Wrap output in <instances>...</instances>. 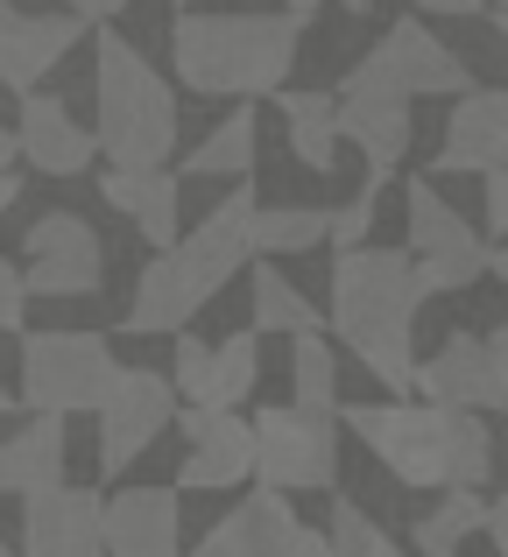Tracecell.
<instances>
[{
    "label": "cell",
    "instance_id": "obj_42",
    "mask_svg": "<svg viewBox=\"0 0 508 557\" xmlns=\"http://www.w3.org/2000/svg\"><path fill=\"white\" fill-rule=\"evenodd\" d=\"M14 22V0H0V28H8Z\"/></svg>",
    "mask_w": 508,
    "mask_h": 557
},
{
    "label": "cell",
    "instance_id": "obj_34",
    "mask_svg": "<svg viewBox=\"0 0 508 557\" xmlns=\"http://www.w3.org/2000/svg\"><path fill=\"white\" fill-rule=\"evenodd\" d=\"M481 530H487V544L508 550V508L501 502H481Z\"/></svg>",
    "mask_w": 508,
    "mask_h": 557
},
{
    "label": "cell",
    "instance_id": "obj_3",
    "mask_svg": "<svg viewBox=\"0 0 508 557\" xmlns=\"http://www.w3.org/2000/svg\"><path fill=\"white\" fill-rule=\"evenodd\" d=\"M303 22L297 14H198L184 8L170 28V64L177 85L206 99H269L297 64Z\"/></svg>",
    "mask_w": 508,
    "mask_h": 557
},
{
    "label": "cell",
    "instance_id": "obj_8",
    "mask_svg": "<svg viewBox=\"0 0 508 557\" xmlns=\"http://www.w3.org/2000/svg\"><path fill=\"white\" fill-rule=\"evenodd\" d=\"M255 473L269 487H339V417L332 409H255Z\"/></svg>",
    "mask_w": 508,
    "mask_h": 557
},
{
    "label": "cell",
    "instance_id": "obj_29",
    "mask_svg": "<svg viewBox=\"0 0 508 557\" xmlns=\"http://www.w3.org/2000/svg\"><path fill=\"white\" fill-rule=\"evenodd\" d=\"M255 381H261V332H234L226 346H212V403L220 409H240L255 395Z\"/></svg>",
    "mask_w": 508,
    "mask_h": 557
},
{
    "label": "cell",
    "instance_id": "obj_15",
    "mask_svg": "<svg viewBox=\"0 0 508 557\" xmlns=\"http://www.w3.org/2000/svg\"><path fill=\"white\" fill-rule=\"evenodd\" d=\"M14 156H28L36 177H85L99 163V141L71 121V107L42 85L22 92V121H14Z\"/></svg>",
    "mask_w": 508,
    "mask_h": 557
},
{
    "label": "cell",
    "instance_id": "obj_41",
    "mask_svg": "<svg viewBox=\"0 0 508 557\" xmlns=\"http://www.w3.org/2000/svg\"><path fill=\"white\" fill-rule=\"evenodd\" d=\"M8 409H22V403H14V388H0V417H8Z\"/></svg>",
    "mask_w": 508,
    "mask_h": 557
},
{
    "label": "cell",
    "instance_id": "obj_13",
    "mask_svg": "<svg viewBox=\"0 0 508 557\" xmlns=\"http://www.w3.org/2000/svg\"><path fill=\"white\" fill-rule=\"evenodd\" d=\"M22 550L28 557H92L99 550V494L42 480L22 487Z\"/></svg>",
    "mask_w": 508,
    "mask_h": 557
},
{
    "label": "cell",
    "instance_id": "obj_36",
    "mask_svg": "<svg viewBox=\"0 0 508 557\" xmlns=\"http://www.w3.org/2000/svg\"><path fill=\"white\" fill-rule=\"evenodd\" d=\"M71 14H78V22H107V0H64Z\"/></svg>",
    "mask_w": 508,
    "mask_h": 557
},
{
    "label": "cell",
    "instance_id": "obj_39",
    "mask_svg": "<svg viewBox=\"0 0 508 557\" xmlns=\"http://www.w3.org/2000/svg\"><path fill=\"white\" fill-rule=\"evenodd\" d=\"M289 14H297V22H311V14H318V0H289Z\"/></svg>",
    "mask_w": 508,
    "mask_h": 557
},
{
    "label": "cell",
    "instance_id": "obj_33",
    "mask_svg": "<svg viewBox=\"0 0 508 557\" xmlns=\"http://www.w3.org/2000/svg\"><path fill=\"white\" fill-rule=\"evenodd\" d=\"M481 184H487V240H501V219H508V177H501V163H487L481 170Z\"/></svg>",
    "mask_w": 508,
    "mask_h": 557
},
{
    "label": "cell",
    "instance_id": "obj_10",
    "mask_svg": "<svg viewBox=\"0 0 508 557\" xmlns=\"http://www.w3.org/2000/svg\"><path fill=\"white\" fill-rule=\"evenodd\" d=\"M170 423H177V388H170V374L121 368V381H113L107 403H99V466H107V473H127Z\"/></svg>",
    "mask_w": 508,
    "mask_h": 557
},
{
    "label": "cell",
    "instance_id": "obj_11",
    "mask_svg": "<svg viewBox=\"0 0 508 557\" xmlns=\"http://www.w3.org/2000/svg\"><path fill=\"white\" fill-rule=\"evenodd\" d=\"M107 283V247L78 212H36L28 219V297H92Z\"/></svg>",
    "mask_w": 508,
    "mask_h": 557
},
{
    "label": "cell",
    "instance_id": "obj_20",
    "mask_svg": "<svg viewBox=\"0 0 508 557\" xmlns=\"http://www.w3.org/2000/svg\"><path fill=\"white\" fill-rule=\"evenodd\" d=\"M332 113H339V141H354L368 163L396 170L410 156V99H354L332 92Z\"/></svg>",
    "mask_w": 508,
    "mask_h": 557
},
{
    "label": "cell",
    "instance_id": "obj_25",
    "mask_svg": "<svg viewBox=\"0 0 508 557\" xmlns=\"http://www.w3.org/2000/svg\"><path fill=\"white\" fill-rule=\"evenodd\" d=\"M248 240L255 255H311L325 240V205H255Z\"/></svg>",
    "mask_w": 508,
    "mask_h": 557
},
{
    "label": "cell",
    "instance_id": "obj_37",
    "mask_svg": "<svg viewBox=\"0 0 508 557\" xmlns=\"http://www.w3.org/2000/svg\"><path fill=\"white\" fill-rule=\"evenodd\" d=\"M14 198H22V177H14V170H0V212H8Z\"/></svg>",
    "mask_w": 508,
    "mask_h": 557
},
{
    "label": "cell",
    "instance_id": "obj_38",
    "mask_svg": "<svg viewBox=\"0 0 508 557\" xmlns=\"http://www.w3.org/2000/svg\"><path fill=\"white\" fill-rule=\"evenodd\" d=\"M0 170H14V135L0 127Z\"/></svg>",
    "mask_w": 508,
    "mask_h": 557
},
{
    "label": "cell",
    "instance_id": "obj_5",
    "mask_svg": "<svg viewBox=\"0 0 508 557\" xmlns=\"http://www.w3.org/2000/svg\"><path fill=\"white\" fill-rule=\"evenodd\" d=\"M121 381V360L99 332H28L22 339V388L14 403L22 409H57V417H78V409H99L107 388Z\"/></svg>",
    "mask_w": 508,
    "mask_h": 557
},
{
    "label": "cell",
    "instance_id": "obj_18",
    "mask_svg": "<svg viewBox=\"0 0 508 557\" xmlns=\"http://www.w3.org/2000/svg\"><path fill=\"white\" fill-rule=\"evenodd\" d=\"M78 36H85L78 14H14V22L0 28V85H8V92L42 85L64 64V50H78Z\"/></svg>",
    "mask_w": 508,
    "mask_h": 557
},
{
    "label": "cell",
    "instance_id": "obj_40",
    "mask_svg": "<svg viewBox=\"0 0 508 557\" xmlns=\"http://www.w3.org/2000/svg\"><path fill=\"white\" fill-rule=\"evenodd\" d=\"M339 8H346V14H368V8H374V0H339Z\"/></svg>",
    "mask_w": 508,
    "mask_h": 557
},
{
    "label": "cell",
    "instance_id": "obj_28",
    "mask_svg": "<svg viewBox=\"0 0 508 557\" xmlns=\"http://www.w3.org/2000/svg\"><path fill=\"white\" fill-rule=\"evenodd\" d=\"M248 325L255 332H303V325H318V311H311V297H303L275 261H255V318H248Z\"/></svg>",
    "mask_w": 508,
    "mask_h": 557
},
{
    "label": "cell",
    "instance_id": "obj_7",
    "mask_svg": "<svg viewBox=\"0 0 508 557\" xmlns=\"http://www.w3.org/2000/svg\"><path fill=\"white\" fill-rule=\"evenodd\" d=\"M467 85V64H459L453 42H438L424 22H396L354 71L339 78V92L354 99H431V92H459Z\"/></svg>",
    "mask_w": 508,
    "mask_h": 557
},
{
    "label": "cell",
    "instance_id": "obj_2",
    "mask_svg": "<svg viewBox=\"0 0 508 557\" xmlns=\"http://www.w3.org/2000/svg\"><path fill=\"white\" fill-rule=\"evenodd\" d=\"M417 304H424V283H417V261L396 255V247H339L332 261V332L354 346V360L382 381L388 395H410V368H417Z\"/></svg>",
    "mask_w": 508,
    "mask_h": 557
},
{
    "label": "cell",
    "instance_id": "obj_31",
    "mask_svg": "<svg viewBox=\"0 0 508 557\" xmlns=\"http://www.w3.org/2000/svg\"><path fill=\"white\" fill-rule=\"evenodd\" d=\"M177 339V360H170V388H177V403H198L206 409L212 403V346L198 339V332H170Z\"/></svg>",
    "mask_w": 508,
    "mask_h": 557
},
{
    "label": "cell",
    "instance_id": "obj_44",
    "mask_svg": "<svg viewBox=\"0 0 508 557\" xmlns=\"http://www.w3.org/2000/svg\"><path fill=\"white\" fill-rule=\"evenodd\" d=\"M177 8H198V0H177Z\"/></svg>",
    "mask_w": 508,
    "mask_h": 557
},
{
    "label": "cell",
    "instance_id": "obj_9",
    "mask_svg": "<svg viewBox=\"0 0 508 557\" xmlns=\"http://www.w3.org/2000/svg\"><path fill=\"white\" fill-rule=\"evenodd\" d=\"M410 395H424V403H459V409H495L508 403V339L501 325L487 332H445V346L424 360V368H410Z\"/></svg>",
    "mask_w": 508,
    "mask_h": 557
},
{
    "label": "cell",
    "instance_id": "obj_23",
    "mask_svg": "<svg viewBox=\"0 0 508 557\" xmlns=\"http://www.w3.org/2000/svg\"><path fill=\"white\" fill-rule=\"evenodd\" d=\"M402 205H410V247L417 255H481V233L467 226L459 205L438 198V184L410 177L402 184Z\"/></svg>",
    "mask_w": 508,
    "mask_h": 557
},
{
    "label": "cell",
    "instance_id": "obj_4",
    "mask_svg": "<svg viewBox=\"0 0 508 557\" xmlns=\"http://www.w3.org/2000/svg\"><path fill=\"white\" fill-rule=\"evenodd\" d=\"M92 28H99V42H92V99H99L92 141H99V156L113 170L170 163V149H177V92H170V78L121 28H107V22H92Z\"/></svg>",
    "mask_w": 508,
    "mask_h": 557
},
{
    "label": "cell",
    "instance_id": "obj_6",
    "mask_svg": "<svg viewBox=\"0 0 508 557\" xmlns=\"http://www.w3.org/2000/svg\"><path fill=\"white\" fill-rule=\"evenodd\" d=\"M332 417L402 480V487H445V403L396 395V403H339Z\"/></svg>",
    "mask_w": 508,
    "mask_h": 557
},
{
    "label": "cell",
    "instance_id": "obj_27",
    "mask_svg": "<svg viewBox=\"0 0 508 557\" xmlns=\"http://www.w3.org/2000/svg\"><path fill=\"white\" fill-rule=\"evenodd\" d=\"M255 149H261V135H255V107H240V113H226L220 127H212L206 141L191 149V177H248L255 170Z\"/></svg>",
    "mask_w": 508,
    "mask_h": 557
},
{
    "label": "cell",
    "instance_id": "obj_45",
    "mask_svg": "<svg viewBox=\"0 0 508 557\" xmlns=\"http://www.w3.org/2000/svg\"><path fill=\"white\" fill-rule=\"evenodd\" d=\"M0 557H8V544H0Z\"/></svg>",
    "mask_w": 508,
    "mask_h": 557
},
{
    "label": "cell",
    "instance_id": "obj_22",
    "mask_svg": "<svg viewBox=\"0 0 508 557\" xmlns=\"http://www.w3.org/2000/svg\"><path fill=\"white\" fill-rule=\"evenodd\" d=\"M275 107H283V127H289V156H297L311 177L339 170V113H332V92H283L275 85Z\"/></svg>",
    "mask_w": 508,
    "mask_h": 557
},
{
    "label": "cell",
    "instance_id": "obj_32",
    "mask_svg": "<svg viewBox=\"0 0 508 557\" xmlns=\"http://www.w3.org/2000/svg\"><path fill=\"white\" fill-rule=\"evenodd\" d=\"M28 318V289H22V269H14L8 255H0V332H22Z\"/></svg>",
    "mask_w": 508,
    "mask_h": 557
},
{
    "label": "cell",
    "instance_id": "obj_14",
    "mask_svg": "<svg viewBox=\"0 0 508 557\" xmlns=\"http://www.w3.org/2000/svg\"><path fill=\"white\" fill-rule=\"evenodd\" d=\"M198 550H206V557H318V550H325V536L297 530V522H289L283 487L261 480V494L234 502V516H226Z\"/></svg>",
    "mask_w": 508,
    "mask_h": 557
},
{
    "label": "cell",
    "instance_id": "obj_1",
    "mask_svg": "<svg viewBox=\"0 0 508 557\" xmlns=\"http://www.w3.org/2000/svg\"><path fill=\"white\" fill-rule=\"evenodd\" d=\"M248 212H255V184H234L206 219L198 233H177L170 247H156L141 261L135 289H127V332L156 339V332H177L248 269L255 240H248Z\"/></svg>",
    "mask_w": 508,
    "mask_h": 557
},
{
    "label": "cell",
    "instance_id": "obj_24",
    "mask_svg": "<svg viewBox=\"0 0 508 557\" xmlns=\"http://www.w3.org/2000/svg\"><path fill=\"white\" fill-rule=\"evenodd\" d=\"M473 530H481V487H445L431 508H417L410 544L424 550V557H453Z\"/></svg>",
    "mask_w": 508,
    "mask_h": 557
},
{
    "label": "cell",
    "instance_id": "obj_35",
    "mask_svg": "<svg viewBox=\"0 0 508 557\" xmlns=\"http://www.w3.org/2000/svg\"><path fill=\"white\" fill-rule=\"evenodd\" d=\"M424 14H481V0H417Z\"/></svg>",
    "mask_w": 508,
    "mask_h": 557
},
{
    "label": "cell",
    "instance_id": "obj_43",
    "mask_svg": "<svg viewBox=\"0 0 508 557\" xmlns=\"http://www.w3.org/2000/svg\"><path fill=\"white\" fill-rule=\"evenodd\" d=\"M121 8H127V0H107V22H113V14H121Z\"/></svg>",
    "mask_w": 508,
    "mask_h": 557
},
{
    "label": "cell",
    "instance_id": "obj_30",
    "mask_svg": "<svg viewBox=\"0 0 508 557\" xmlns=\"http://www.w3.org/2000/svg\"><path fill=\"white\" fill-rule=\"evenodd\" d=\"M332 557H396V536L354 502V494H332V530H325Z\"/></svg>",
    "mask_w": 508,
    "mask_h": 557
},
{
    "label": "cell",
    "instance_id": "obj_12",
    "mask_svg": "<svg viewBox=\"0 0 508 557\" xmlns=\"http://www.w3.org/2000/svg\"><path fill=\"white\" fill-rule=\"evenodd\" d=\"M177 423H184V437H191V451H184V466H177V487L226 494L255 473V431H248L240 409H220V403L198 409L191 403V409H177Z\"/></svg>",
    "mask_w": 508,
    "mask_h": 557
},
{
    "label": "cell",
    "instance_id": "obj_21",
    "mask_svg": "<svg viewBox=\"0 0 508 557\" xmlns=\"http://www.w3.org/2000/svg\"><path fill=\"white\" fill-rule=\"evenodd\" d=\"M64 417L57 409H28V423L14 437H0V494L42 487V480H64Z\"/></svg>",
    "mask_w": 508,
    "mask_h": 557
},
{
    "label": "cell",
    "instance_id": "obj_17",
    "mask_svg": "<svg viewBox=\"0 0 508 557\" xmlns=\"http://www.w3.org/2000/svg\"><path fill=\"white\" fill-rule=\"evenodd\" d=\"M501 156H508V92L501 85H459V107H453L445 141H438V170L481 177Z\"/></svg>",
    "mask_w": 508,
    "mask_h": 557
},
{
    "label": "cell",
    "instance_id": "obj_19",
    "mask_svg": "<svg viewBox=\"0 0 508 557\" xmlns=\"http://www.w3.org/2000/svg\"><path fill=\"white\" fill-rule=\"evenodd\" d=\"M99 198H107L113 212L135 219V233L149 247H170L184 233V190H177V177H170L163 163L156 170H107V177H99Z\"/></svg>",
    "mask_w": 508,
    "mask_h": 557
},
{
    "label": "cell",
    "instance_id": "obj_16",
    "mask_svg": "<svg viewBox=\"0 0 508 557\" xmlns=\"http://www.w3.org/2000/svg\"><path fill=\"white\" fill-rule=\"evenodd\" d=\"M177 487H121L99 494V550L113 557H170L177 550Z\"/></svg>",
    "mask_w": 508,
    "mask_h": 557
},
{
    "label": "cell",
    "instance_id": "obj_26",
    "mask_svg": "<svg viewBox=\"0 0 508 557\" xmlns=\"http://www.w3.org/2000/svg\"><path fill=\"white\" fill-rule=\"evenodd\" d=\"M289 388L303 409H339V360L325 346V325L289 332Z\"/></svg>",
    "mask_w": 508,
    "mask_h": 557
}]
</instances>
